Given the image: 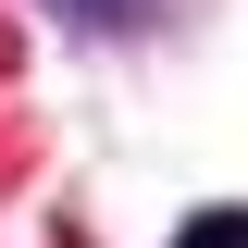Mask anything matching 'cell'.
Wrapping results in <instances>:
<instances>
[{"instance_id":"cell-1","label":"cell","mask_w":248,"mask_h":248,"mask_svg":"<svg viewBox=\"0 0 248 248\" xmlns=\"http://www.w3.org/2000/svg\"><path fill=\"white\" fill-rule=\"evenodd\" d=\"M174 248H248V211H186Z\"/></svg>"}]
</instances>
